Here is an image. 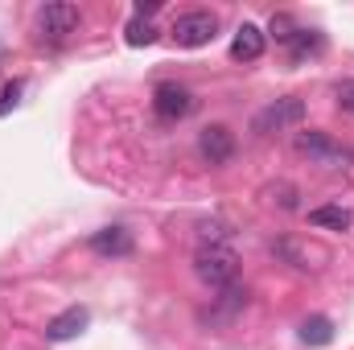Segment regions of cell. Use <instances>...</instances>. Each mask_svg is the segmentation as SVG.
<instances>
[{"instance_id": "obj_15", "label": "cell", "mask_w": 354, "mask_h": 350, "mask_svg": "<svg viewBox=\"0 0 354 350\" xmlns=\"http://www.w3.org/2000/svg\"><path fill=\"white\" fill-rule=\"evenodd\" d=\"M272 37H276V42H297V37H301V29L292 25V17H288V12H276V17H272Z\"/></svg>"}, {"instance_id": "obj_7", "label": "cell", "mask_w": 354, "mask_h": 350, "mask_svg": "<svg viewBox=\"0 0 354 350\" xmlns=\"http://www.w3.org/2000/svg\"><path fill=\"white\" fill-rule=\"evenodd\" d=\"M194 103H198V99L185 87H177V83H161L157 95H153V107H157L161 120H185V116L194 111Z\"/></svg>"}, {"instance_id": "obj_6", "label": "cell", "mask_w": 354, "mask_h": 350, "mask_svg": "<svg viewBox=\"0 0 354 350\" xmlns=\"http://www.w3.org/2000/svg\"><path fill=\"white\" fill-rule=\"evenodd\" d=\"M198 157L206 165H227L235 157V132L227 124H206L198 132Z\"/></svg>"}, {"instance_id": "obj_9", "label": "cell", "mask_w": 354, "mask_h": 350, "mask_svg": "<svg viewBox=\"0 0 354 350\" xmlns=\"http://www.w3.org/2000/svg\"><path fill=\"white\" fill-rule=\"evenodd\" d=\"M231 58L235 62H260L264 58V29L252 25V21H243L239 33H235V42H231Z\"/></svg>"}, {"instance_id": "obj_12", "label": "cell", "mask_w": 354, "mask_h": 350, "mask_svg": "<svg viewBox=\"0 0 354 350\" xmlns=\"http://www.w3.org/2000/svg\"><path fill=\"white\" fill-rule=\"evenodd\" d=\"M309 223L313 227H326V231H351V210L346 206H313L309 210Z\"/></svg>"}, {"instance_id": "obj_17", "label": "cell", "mask_w": 354, "mask_h": 350, "mask_svg": "<svg viewBox=\"0 0 354 350\" xmlns=\"http://www.w3.org/2000/svg\"><path fill=\"white\" fill-rule=\"evenodd\" d=\"M338 103H342L346 111H354V79H346V83H338Z\"/></svg>"}, {"instance_id": "obj_8", "label": "cell", "mask_w": 354, "mask_h": 350, "mask_svg": "<svg viewBox=\"0 0 354 350\" xmlns=\"http://www.w3.org/2000/svg\"><path fill=\"white\" fill-rule=\"evenodd\" d=\"M87 326H91V309L87 305H71V309H62L58 317H50L46 338H50V342H71V338H79Z\"/></svg>"}, {"instance_id": "obj_11", "label": "cell", "mask_w": 354, "mask_h": 350, "mask_svg": "<svg viewBox=\"0 0 354 350\" xmlns=\"http://www.w3.org/2000/svg\"><path fill=\"white\" fill-rule=\"evenodd\" d=\"M231 239H235L231 223H223V219H202L198 223V248H231Z\"/></svg>"}, {"instance_id": "obj_18", "label": "cell", "mask_w": 354, "mask_h": 350, "mask_svg": "<svg viewBox=\"0 0 354 350\" xmlns=\"http://www.w3.org/2000/svg\"><path fill=\"white\" fill-rule=\"evenodd\" d=\"M17 95H21V83H8V87H4V95H0V116L17 103Z\"/></svg>"}, {"instance_id": "obj_10", "label": "cell", "mask_w": 354, "mask_h": 350, "mask_svg": "<svg viewBox=\"0 0 354 350\" xmlns=\"http://www.w3.org/2000/svg\"><path fill=\"white\" fill-rule=\"evenodd\" d=\"M91 252L95 256H128L132 252V231L128 227H103V231H95L91 235Z\"/></svg>"}, {"instance_id": "obj_14", "label": "cell", "mask_w": 354, "mask_h": 350, "mask_svg": "<svg viewBox=\"0 0 354 350\" xmlns=\"http://www.w3.org/2000/svg\"><path fill=\"white\" fill-rule=\"evenodd\" d=\"M124 33H128V46H153V42H157V29H153L149 21H140V17H132Z\"/></svg>"}, {"instance_id": "obj_4", "label": "cell", "mask_w": 354, "mask_h": 350, "mask_svg": "<svg viewBox=\"0 0 354 350\" xmlns=\"http://www.w3.org/2000/svg\"><path fill=\"white\" fill-rule=\"evenodd\" d=\"M75 29H79V8H75V4H66V0L41 4V12H37V33H41V42L62 46Z\"/></svg>"}, {"instance_id": "obj_13", "label": "cell", "mask_w": 354, "mask_h": 350, "mask_svg": "<svg viewBox=\"0 0 354 350\" xmlns=\"http://www.w3.org/2000/svg\"><path fill=\"white\" fill-rule=\"evenodd\" d=\"M301 342L305 347H330L334 342V322L330 317H305L301 322Z\"/></svg>"}, {"instance_id": "obj_1", "label": "cell", "mask_w": 354, "mask_h": 350, "mask_svg": "<svg viewBox=\"0 0 354 350\" xmlns=\"http://www.w3.org/2000/svg\"><path fill=\"white\" fill-rule=\"evenodd\" d=\"M194 272L210 288H231L239 280V256H235V248H198L194 252Z\"/></svg>"}, {"instance_id": "obj_16", "label": "cell", "mask_w": 354, "mask_h": 350, "mask_svg": "<svg viewBox=\"0 0 354 350\" xmlns=\"http://www.w3.org/2000/svg\"><path fill=\"white\" fill-rule=\"evenodd\" d=\"M272 252H276V256H284V260L292 264V268H309L305 252H301V248H297L292 239H276V243H272Z\"/></svg>"}, {"instance_id": "obj_2", "label": "cell", "mask_w": 354, "mask_h": 350, "mask_svg": "<svg viewBox=\"0 0 354 350\" xmlns=\"http://www.w3.org/2000/svg\"><path fill=\"white\" fill-rule=\"evenodd\" d=\"M169 33H174V42L181 46V50H202V46H210V42L218 37V17H214V12H206V8L181 12Z\"/></svg>"}, {"instance_id": "obj_3", "label": "cell", "mask_w": 354, "mask_h": 350, "mask_svg": "<svg viewBox=\"0 0 354 350\" xmlns=\"http://www.w3.org/2000/svg\"><path fill=\"white\" fill-rule=\"evenodd\" d=\"M305 120V99H297V95H284V99H272L264 111L252 120V128L260 132V136H272V132H288V128H297Z\"/></svg>"}, {"instance_id": "obj_5", "label": "cell", "mask_w": 354, "mask_h": 350, "mask_svg": "<svg viewBox=\"0 0 354 350\" xmlns=\"http://www.w3.org/2000/svg\"><path fill=\"white\" fill-rule=\"evenodd\" d=\"M297 153H305L313 165L322 169H346L351 165V153L330 136V132H301L297 136Z\"/></svg>"}]
</instances>
